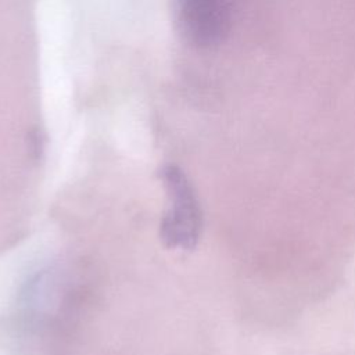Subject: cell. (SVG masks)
Returning a JSON list of instances; mask_svg holds the SVG:
<instances>
[{
	"mask_svg": "<svg viewBox=\"0 0 355 355\" xmlns=\"http://www.w3.org/2000/svg\"><path fill=\"white\" fill-rule=\"evenodd\" d=\"M171 207L161 222V239L171 248L191 250L201 233V209L186 175L175 165L162 169Z\"/></svg>",
	"mask_w": 355,
	"mask_h": 355,
	"instance_id": "1",
	"label": "cell"
},
{
	"mask_svg": "<svg viewBox=\"0 0 355 355\" xmlns=\"http://www.w3.org/2000/svg\"><path fill=\"white\" fill-rule=\"evenodd\" d=\"M175 12L182 33L197 46L216 44L227 31L226 0H175Z\"/></svg>",
	"mask_w": 355,
	"mask_h": 355,
	"instance_id": "2",
	"label": "cell"
}]
</instances>
